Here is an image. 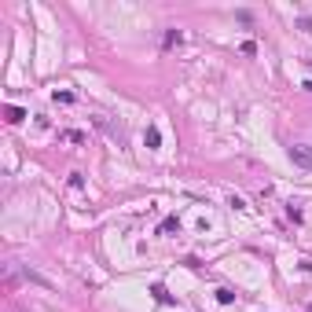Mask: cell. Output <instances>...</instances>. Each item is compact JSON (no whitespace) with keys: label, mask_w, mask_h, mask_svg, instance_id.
I'll list each match as a JSON object with an SVG mask.
<instances>
[{"label":"cell","mask_w":312,"mask_h":312,"mask_svg":"<svg viewBox=\"0 0 312 312\" xmlns=\"http://www.w3.org/2000/svg\"><path fill=\"white\" fill-rule=\"evenodd\" d=\"M217 301H221V305H231V301H235V294H231V290H217Z\"/></svg>","instance_id":"cell-5"},{"label":"cell","mask_w":312,"mask_h":312,"mask_svg":"<svg viewBox=\"0 0 312 312\" xmlns=\"http://www.w3.org/2000/svg\"><path fill=\"white\" fill-rule=\"evenodd\" d=\"M173 44H180V29H169L165 33V48H173Z\"/></svg>","instance_id":"cell-4"},{"label":"cell","mask_w":312,"mask_h":312,"mask_svg":"<svg viewBox=\"0 0 312 312\" xmlns=\"http://www.w3.org/2000/svg\"><path fill=\"white\" fill-rule=\"evenodd\" d=\"M144 144H147L151 151H158V144H162V132H158V129H154V125H151V129H147V132H144Z\"/></svg>","instance_id":"cell-2"},{"label":"cell","mask_w":312,"mask_h":312,"mask_svg":"<svg viewBox=\"0 0 312 312\" xmlns=\"http://www.w3.org/2000/svg\"><path fill=\"white\" fill-rule=\"evenodd\" d=\"M22 118H26V111H22V107H8V121H11V125H19Z\"/></svg>","instance_id":"cell-3"},{"label":"cell","mask_w":312,"mask_h":312,"mask_svg":"<svg viewBox=\"0 0 312 312\" xmlns=\"http://www.w3.org/2000/svg\"><path fill=\"white\" fill-rule=\"evenodd\" d=\"M290 162L301 169H312V147H290Z\"/></svg>","instance_id":"cell-1"},{"label":"cell","mask_w":312,"mask_h":312,"mask_svg":"<svg viewBox=\"0 0 312 312\" xmlns=\"http://www.w3.org/2000/svg\"><path fill=\"white\" fill-rule=\"evenodd\" d=\"M62 140H66V144H85L81 132H62Z\"/></svg>","instance_id":"cell-6"},{"label":"cell","mask_w":312,"mask_h":312,"mask_svg":"<svg viewBox=\"0 0 312 312\" xmlns=\"http://www.w3.org/2000/svg\"><path fill=\"white\" fill-rule=\"evenodd\" d=\"M177 228H180V224H177V217H169V221L162 224V235H169V231H177Z\"/></svg>","instance_id":"cell-7"}]
</instances>
